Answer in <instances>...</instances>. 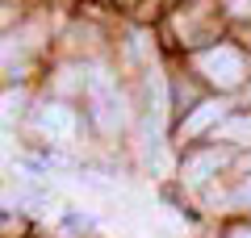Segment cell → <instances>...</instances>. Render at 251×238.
<instances>
[{
	"label": "cell",
	"instance_id": "cell-1",
	"mask_svg": "<svg viewBox=\"0 0 251 238\" xmlns=\"http://www.w3.org/2000/svg\"><path fill=\"white\" fill-rule=\"evenodd\" d=\"M197 71L218 88H239L243 75H247V63H243V54L234 46H214V50L197 54Z\"/></svg>",
	"mask_w": 251,
	"mask_h": 238
},
{
	"label": "cell",
	"instance_id": "cell-2",
	"mask_svg": "<svg viewBox=\"0 0 251 238\" xmlns=\"http://www.w3.org/2000/svg\"><path fill=\"white\" fill-rule=\"evenodd\" d=\"M88 105H92V117H97V125H100L105 134H113L117 125L126 121V113H122V96H117L113 79H109L100 67L88 75Z\"/></svg>",
	"mask_w": 251,
	"mask_h": 238
},
{
	"label": "cell",
	"instance_id": "cell-3",
	"mask_svg": "<svg viewBox=\"0 0 251 238\" xmlns=\"http://www.w3.org/2000/svg\"><path fill=\"white\" fill-rule=\"evenodd\" d=\"M38 130L50 142H72L75 138V113L67 105H46L42 113H38Z\"/></svg>",
	"mask_w": 251,
	"mask_h": 238
},
{
	"label": "cell",
	"instance_id": "cell-4",
	"mask_svg": "<svg viewBox=\"0 0 251 238\" xmlns=\"http://www.w3.org/2000/svg\"><path fill=\"white\" fill-rule=\"evenodd\" d=\"M222 100H205V105H197L193 109V117H188L184 121V138H193V134H201V130H209V125L218 121V117H222Z\"/></svg>",
	"mask_w": 251,
	"mask_h": 238
},
{
	"label": "cell",
	"instance_id": "cell-5",
	"mask_svg": "<svg viewBox=\"0 0 251 238\" xmlns=\"http://www.w3.org/2000/svg\"><path fill=\"white\" fill-rule=\"evenodd\" d=\"M218 167H222V155H214V150H209V155H193L184 163V180H188V184H201V180L214 176Z\"/></svg>",
	"mask_w": 251,
	"mask_h": 238
},
{
	"label": "cell",
	"instance_id": "cell-6",
	"mask_svg": "<svg viewBox=\"0 0 251 238\" xmlns=\"http://www.w3.org/2000/svg\"><path fill=\"white\" fill-rule=\"evenodd\" d=\"M222 134L226 142H243V146H247L251 142V117H230V121H222Z\"/></svg>",
	"mask_w": 251,
	"mask_h": 238
},
{
	"label": "cell",
	"instance_id": "cell-7",
	"mask_svg": "<svg viewBox=\"0 0 251 238\" xmlns=\"http://www.w3.org/2000/svg\"><path fill=\"white\" fill-rule=\"evenodd\" d=\"M234 201H239V205H251V176H247V180L239 184V192H234Z\"/></svg>",
	"mask_w": 251,
	"mask_h": 238
},
{
	"label": "cell",
	"instance_id": "cell-8",
	"mask_svg": "<svg viewBox=\"0 0 251 238\" xmlns=\"http://www.w3.org/2000/svg\"><path fill=\"white\" fill-rule=\"evenodd\" d=\"M230 4V13H239V17H251V0H226Z\"/></svg>",
	"mask_w": 251,
	"mask_h": 238
},
{
	"label": "cell",
	"instance_id": "cell-9",
	"mask_svg": "<svg viewBox=\"0 0 251 238\" xmlns=\"http://www.w3.org/2000/svg\"><path fill=\"white\" fill-rule=\"evenodd\" d=\"M230 238H251V230H234V234Z\"/></svg>",
	"mask_w": 251,
	"mask_h": 238
},
{
	"label": "cell",
	"instance_id": "cell-10",
	"mask_svg": "<svg viewBox=\"0 0 251 238\" xmlns=\"http://www.w3.org/2000/svg\"><path fill=\"white\" fill-rule=\"evenodd\" d=\"M243 167H247V171H251V155H247V163H243Z\"/></svg>",
	"mask_w": 251,
	"mask_h": 238
}]
</instances>
